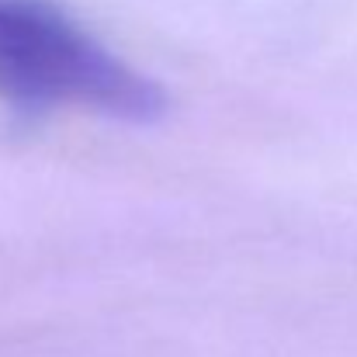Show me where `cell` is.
<instances>
[{
	"label": "cell",
	"instance_id": "cell-1",
	"mask_svg": "<svg viewBox=\"0 0 357 357\" xmlns=\"http://www.w3.org/2000/svg\"><path fill=\"white\" fill-rule=\"evenodd\" d=\"M0 98L24 108L73 105L125 121H156L167 112L160 84L35 0H0Z\"/></svg>",
	"mask_w": 357,
	"mask_h": 357
}]
</instances>
